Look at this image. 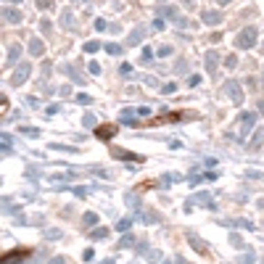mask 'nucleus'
Returning a JSON list of instances; mask_svg holds the SVG:
<instances>
[{"label": "nucleus", "mask_w": 264, "mask_h": 264, "mask_svg": "<svg viewBox=\"0 0 264 264\" xmlns=\"http://www.w3.org/2000/svg\"><path fill=\"white\" fill-rule=\"evenodd\" d=\"M11 151V138L8 135H3V153H8Z\"/></svg>", "instance_id": "393cba45"}, {"label": "nucleus", "mask_w": 264, "mask_h": 264, "mask_svg": "<svg viewBox=\"0 0 264 264\" xmlns=\"http://www.w3.org/2000/svg\"><path fill=\"white\" fill-rule=\"evenodd\" d=\"M21 132H24V135H29V138H37V135H40V130H35V127H24Z\"/></svg>", "instance_id": "b1692460"}, {"label": "nucleus", "mask_w": 264, "mask_h": 264, "mask_svg": "<svg viewBox=\"0 0 264 264\" xmlns=\"http://www.w3.org/2000/svg\"><path fill=\"white\" fill-rule=\"evenodd\" d=\"M29 74H32V66H29V63H19L16 72H14V77H11V85H14V87L24 85V82L29 80Z\"/></svg>", "instance_id": "7ed1b4c3"}, {"label": "nucleus", "mask_w": 264, "mask_h": 264, "mask_svg": "<svg viewBox=\"0 0 264 264\" xmlns=\"http://www.w3.org/2000/svg\"><path fill=\"white\" fill-rule=\"evenodd\" d=\"M162 14H164L166 19H172L175 24H180V27H188V21H185V19L180 16V11L175 8V5H162Z\"/></svg>", "instance_id": "20e7f679"}, {"label": "nucleus", "mask_w": 264, "mask_h": 264, "mask_svg": "<svg viewBox=\"0 0 264 264\" xmlns=\"http://www.w3.org/2000/svg\"><path fill=\"white\" fill-rule=\"evenodd\" d=\"M254 122H256V114H251V111H243L241 114V127H238V140H246V135H248V130L254 127Z\"/></svg>", "instance_id": "f03ea898"}, {"label": "nucleus", "mask_w": 264, "mask_h": 264, "mask_svg": "<svg viewBox=\"0 0 264 264\" xmlns=\"http://www.w3.org/2000/svg\"><path fill=\"white\" fill-rule=\"evenodd\" d=\"M103 48H106V53H108V56H122V50H124L119 42H106Z\"/></svg>", "instance_id": "2eb2a0df"}, {"label": "nucleus", "mask_w": 264, "mask_h": 264, "mask_svg": "<svg viewBox=\"0 0 264 264\" xmlns=\"http://www.w3.org/2000/svg\"><path fill=\"white\" fill-rule=\"evenodd\" d=\"M3 19L8 24H19L21 21V11H16V8H3Z\"/></svg>", "instance_id": "9d476101"}, {"label": "nucleus", "mask_w": 264, "mask_h": 264, "mask_svg": "<svg viewBox=\"0 0 264 264\" xmlns=\"http://www.w3.org/2000/svg\"><path fill=\"white\" fill-rule=\"evenodd\" d=\"M145 35H148V29L145 27H138V29H132L130 35H127V45H130V48H135V45H140L145 40Z\"/></svg>", "instance_id": "423d86ee"}, {"label": "nucleus", "mask_w": 264, "mask_h": 264, "mask_svg": "<svg viewBox=\"0 0 264 264\" xmlns=\"http://www.w3.org/2000/svg\"><path fill=\"white\" fill-rule=\"evenodd\" d=\"M85 222L87 224H95V222H98V217H95V214H85Z\"/></svg>", "instance_id": "cd10ccee"}, {"label": "nucleus", "mask_w": 264, "mask_h": 264, "mask_svg": "<svg viewBox=\"0 0 264 264\" xmlns=\"http://www.w3.org/2000/svg\"><path fill=\"white\" fill-rule=\"evenodd\" d=\"M201 19L209 24V27H217V24H222V14H220V11H203Z\"/></svg>", "instance_id": "1a4fd4ad"}, {"label": "nucleus", "mask_w": 264, "mask_h": 264, "mask_svg": "<svg viewBox=\"0 0 264 264\" xmlns=\"http://www.w3.org/2000/svg\"><path fill=\"white\" fill-rule=\"evenodd\" d=\"M217 66H220V56H217L214 50H209V53H206V72L214 77L217 74Z\"/></svg>", "instance_id": "6e6552de"}, {"label": "nucleus", "mask_w": 264, "mask_h": 264, "mask_svg": "<svg viewBox=\"0 0 264 264\" xmlns=\"http://www.w3.org/2000/svg\"><path fill=\"white\" fill-rule=\"evenodd\" d=\"M80 3H82V0H80Z\"/></svg>", "instance_id": "4c0bfd02"}, {"label": "nucleus", "mask_w": 264, "mask_h": 264, "mask_svg": "<svg viewBox=\"0 0 264 264\" xmlns=\"http://www.w3.org/2000/svg\"><path fill=\"white\" fill-rule=\"evenodd\" d=\"M117 132H119V127H117V124H101V127H98V132H95V135H98L101 140H111Z\"/></svg>", "instance_id": "0eeeda50"}, {"label": "nucleus", "mask_w": 264, "mask_h": 264, "mask_svg": "<svg viewBox=\"0 0 264 264\" xmlns=\"http://www.w3.org/2000/svg\"><path fill=\"white\" fill-rule=\"evenodd\" d=\"M82 122H85V124H87V127H93V124H95V119H93V114H85V119H82Z\"/></svg>", "instance_id": "bb28decb"}, {"label": "nucleus", "mask_w": 264, "mask_h": 264, "mask_svg": "<svg viewBox=\"0 0 264 264\" xmlns=\"http://www.w3.org/2000/svg\"><path fill=\"white\" fill-rule=\"evenodd\" d=\"M224 90H227V95H230V98H233L235 103H243V90H241V85H238L235 80L224 82Z\"/></svg>", "instance_id": "39448f33"}, {"label": "nucleus", "mask_w": 264, "mask_h": 264, "mask_svg": "<svg viewBox=\"0 0 264 264\" xmlns=\"http://www.w3.org/2000/svg\"><path fill=\"white\" fill-rule=\"evenodd\" d=\"M172 45H159V56H162V59H166V56H172Z\"/></svg>", "instance_id": "a211bd4d"}, {"label": "nucleus", "mask_w": 264, "mask_h": 264, "mask_svg": "<svg viewBox=\"0 0 264 264\" xmlns=\"http://www.w3.org/2000/svg\"><path fill=\"white\" fill-rule=\"evenodd\" d=\"M262 53H264V42H262Z\"/></svg>", "instance_id": "c9c22d12"}, {"label": "nucleus", "mask_w": 264, "mask_h": 264, "mask_svg": "<svg viewBox=\"0 0 264 264\" xmlns=\"http://www.w3.org/2000/svg\"><path fill=\"white\" fill-rule=\"evenodd\" d=\"M256 37H259V29H256V27H246L243 32H238V35H235V48H241V50L254 48Z\"/></svg>", "instance_id": "f257e3e1"}, {"label": "nucleus", "mask_w": 264, "mask_h": 264, "mask_svg": "<svg viewBox=\"0 0 264 264\" xmlns=\"http://www.w3.org/2000/svg\"><path fill=\"white\" fill-rule=\"evenodd\" d=\"M93 238H98V241H101V238H106V230H95Z\"/></svg>", "instance_id": "473e14b6"}, {"label": "nucleus", "mask_w": 264, "mask_h": 264, "mask_svg": "<svg viewBox=\"0 0 264 264\" xmlns=\"http://www.w3.org/2000/svg\"><path fill=\"white\" fill-rule=\"evenodd\" d=\"M235 63H238V56H235V53H230L227 59H224V66H227V69H233Z\"/></svg>", "instance_id": "412c9836"}, {"label": "nucleus", "mask_w": 264, "mask_h": 264, "mask_svg": "<svg viewBox=\"0 0 264 264\" xmlns=\"http://www.w3.org/2000/svg\"><path fill=\"white\" fill-rule=\"evenodd\" d=\"M29 53H32V56H42V53H45V45H42V40L32 37V40H29Z\"/></svg>", "instance_id": "9b49d317"}, {"label": "nucleus", "mask_w": 264, "mask_h": 264, "mask_svg": "<svg viewBox=\"0 0 264 264\" xmlns=\"http://www.w3.org/2000/svg\"><path fill=\"white\" fill-rule=\"evenodd\" d=\"M151 56H153V53H151V48H145V50H143V63H145V61H151Z\"/></svg>", "instance_id": "c756f323"}, {"label": "nucleus", "mask_w": 264, "mask_h": 264, "mask_svg": "<svg viewBox=\"0 0 264 264\" xmlns=\"http://www.w3.org/2000/svg\"><path fill=\"white\" fill-rule=\"evenodd\" d=\"M63 74H66V77H72V80L77 82V85H82V82H85V77H82L80 72H77L74 66H69V63H66V66H63Z\"/></svg>", "instance_id": "f8f14e48"}, {"label": "nucleus", "mask_w": 264, "mask_h": 264, "mask_svg": "<svg viewBox=\"0 0 264 264\" xmlns=\"http://www.w3.org/2000/svg\"><path fill=\"white\" fill-rule=\"evenodd\" d=\"M19 56H21V45H11V50H8V59H5V63H16L19 61Z\"/></svg>", "instance_id": "4468645a"}, {"label": "nucleus", "mask_w": 264, "mask_h": 264, "mask_svg": "<svg viewBox=\"0 0 264 264\" xmlns=\"http://www.w3.org/2000/svg\"><path fill=\"white\" fill-rule=\"evenodd\" d=\"M95 29H98V32H106V29H108L106 19H95Z\"/></svg>", "instance_id": "4be33fe9"}, {"label": "nucleus", "mask_w": 264, "mask_h": 264, "mask_svg": "<svg viewBox=\"0 0 264 264\" xmlns=\"http://www.w3.org/2000/svg\"><path fill=\"white\" fill-rule=\"evenodd\" d=\"M175 90H177V85H164L162 93H175Z\"/></svg>", "instance_id": "2f4dec72"}, {"label": "nucleus", "mask_w": 264, "mask_h": 264, "mask_svg": "<svg viewBox=\"0 0 264 264\" xmlns=\"http://www.w3.org/2000/svg\"><path fill=\"white\" fill-rule=\"evenodd\" d=\"M37 8H40V11H50V8H53V0H37Z\"/></svg>", "instance_id": "aec40b11"}, {"label": "nucleus", "mask_w": 264, "mask_h": 264, "mask_svg": "<svg viewBox=\"0 0 264 264\" xmlns=\"http://www.w3.org/2000/svg\"><path fill=\"white\" fill-rule=\"evenodd\" d=\"M77 101H80V103H90V95H85V93H80V95H77Z\"/></svg>", "instance_id": "7c9ffc66"}, {"label": "nucleus", "mask_w": 264, "mask_h": 264, "mask_svg": "<svg viewBox=\"0 0 264 264\" xmlns=\"http://www.w3.org/2000/svg\"><path fill=\"white\" fill-rule=\"evenodd\" d=\"M153 29H156V32L164 29V21H162V19H156V21H153Z\"/></svg>", "instance_id": "c85d7f7f"}, {"label": "nucleus", "mask_w": 264, "mask_h": 264, "mask_svg": "<svg viewBox=\"0 0 264 264\" xmlns=\"http://www.w3.org/2000/svg\"><path fill=\"white\" fill-rule=\"evenodd\" d=\"M188 85H190V87L201 85V77H198V74H196V77H190V80H188Z\"/></svg>", "instance_id": "a878e982"}, {"label": "nucleus", "mask_w": 264, "mask_h": 264, "mask_svg": "<svg viewBox=\"0 0 264 264\" xmlns=\"http://www.w3.org/2000/svg\"><path fill=\"white\" fill-rule=\"evenodd\" d=\"M50 29H53V24H50L48 19H42V21H40V32H42V35H50Z\"/></svg>", "instance_id": "6ab92c4d"}, {"label": "nucleus", "mask_w": 264, "mask_h": 264, "mask_svg": "<svg viewBox=\"0 0 264 264\" xmlns=\"http://www.w3.org/2000/svg\"><path fill=\"white\" fill-rule=\"evenodd\" d=\"M29 251H24V248H19V251H11V254H5L3 256V264H14V262H19V256H27Z\"/></svg>", "instance_id": "ddd939ff"}, {"label": "nucleus", "mask_w": 264, "mask_h": 264, "mask_svg": "<svg viewBox=\"0 0 264 264\" xmlns=\"http://www.w3.org/2000/svg\"><path fill=\"white\" fill-rule=\"evenodd\" d=\"M119 74H122V77H130V74H132V66H130V63H122V66H119Z\"/></svg>", "instance_id": "5701e85b"}, {"label": "nucleus", "mask_w": 264, "mask_h": 264, "mask_svg": "<svg viewBox=\"0 0 264 264\" xmlns=\"http://www.w3.org/2000/svg\"><path fill=\"white\" fill-rule=\"evenodd\" d=\"M95 50H101V42L98 40H87L85 42V53H95Z\"/></svg>", "instance_id": "f3484780"}, {"label": "nucleus", "mask_w": 264, "mask_h": 264, "mask_svg": "<svg viewBox=\"0 0 264 264\" xmlns=\"http://www.w3.org/2000/svg\"><path fill=\"white\" fill-rule=\"evenodd\" d=\"M61 24H63V27H66V29H69V27L74 29V16H72V11H69V8H66V11H63V14H61Z\"/></svg>", "instance_id": "dca6fc26"}, {"label": "nucleus", "mask_w": 264, "mask_h": 264, "mask_svg": "<svg viewBox=\"0 0 264 264\" xmlns=\"http://www.w3.org/2000/svg\"><path fill=\"white\" fill-rule=\"evenodd\" d=\"M220 3H222V5H227V3H230V0H220Z\"/></svg>", "instance_id": "72a5a7b5"}, {"label": "nucleus", "mask_w": 264, "mask_h": 264, "mask_svg": "<svg viewBox=\"0 0 264 264\" xmlns=\"http://www.w3.org/2000/svg\"><path fill=\"white\" fill-rule=\"evenodd\" d=\"M11 3H21V0H11Z\"/></svg>", "instance_id": "f704fd0d"}, {"label": "nucleus", "mask_w": 264, "mask_h": 264, "mask_svg": "<svg viewBox=\"0 0 264 264\" xmlns=\"http://www.w3.org/2000/svg\"><path fill=\"white\" fill-rule=\"evenodd\" d=\"M159 3H162V0H159Z\"/></svg>", "instance_id": "e433bc0d"}]
</instances>
